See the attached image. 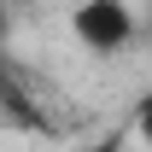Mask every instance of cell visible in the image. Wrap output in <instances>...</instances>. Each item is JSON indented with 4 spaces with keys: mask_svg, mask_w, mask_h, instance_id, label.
<instances>
[{
    "mask_svg": "<svg viewBox=\"0 0 152 152\" xmlns=\"http://www.w3.org/2000/svg\"><path fill=\"white\" fill-rule=\"evenodd\" d=\"M129 140L140 152H152V88L140 94V105H134V123H129Z\"/></svg>",
    "mask_w": 152,
    "mask_h": 152,
    "instance_id": "obj_2",
    "label": "cell"
},
{
    "mask_svg": "<svg viewBox=\"0 0 152 152\" xmlns=\"http://www.w3.org/2000/svg\"><path fill=\"white\" fill-rule=\"evenodd\" d=\"M70 35H76V47H88L94 58L129 53L134 41H140V12H134L129 0H76Z\"/></svg>",
    "mask_w": 152,
    "mask_h": 152,
    "instance_id": "obj_1",
    "label": "cell"
},
{
    "mask_svg": "<svg viewBox=\"0 0 152 152\" xmlns=\"http://www.w3.org/2000/svg\"><path fill=\"white\" fill-rule=\"evenodd\" d=\"M76 152H129V134H123V129H105L99 140H88V146H76Z\"/></svg>",
    "mask_w": 152,
    "mask_h": 152,
    "instance_id": "obj_3",
    "label": "cell"
}]
</instances>
